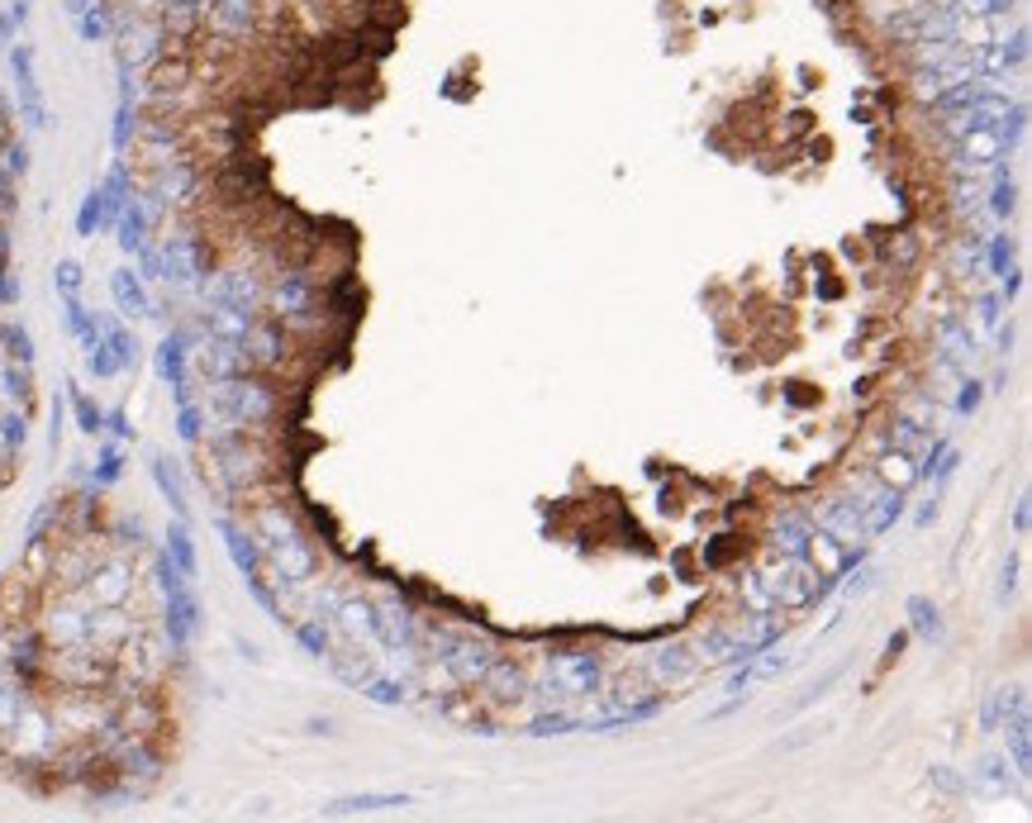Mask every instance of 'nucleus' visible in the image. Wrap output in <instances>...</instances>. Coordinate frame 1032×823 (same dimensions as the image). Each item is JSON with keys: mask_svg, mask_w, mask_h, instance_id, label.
Listing matches in <instances>:
<instances>
[{"mask_svg": "<svg viewBox=\"0 0 1032 823\" xmlns=\"http://www.w3.org/2000/svg\"><path fill=\"white\" fill-rule=\"evenodd\" d=\"M82 595L90 605H124L134 595V567L124 557H110L100 567H90V577L82 581Z\"/></svg>", "mask_w": 1032, "mask_h": 823, "instance_id": "7", "label": "nucleus"}, {"mask_svg": "<svg viewBox=\"0 0 1032 823\" xmlns=\"http://www.w3.org/2000/svg\"><path fill=\"white\" fill-rule=\"evenodd\" d=\"M10 68H15V96H20V110H24V124L29 129H44L48 124V110H44V96H38V76H34V53L29 48H15L10 53Z\"/></svg>", "mask_w": 1032, "mask_h": 823, "instance_id": "14", "label": "nucleus"}, {"mask_svg": "<svg viewBox=\"0 0 1032 823\" xmlns=\"http://www.w3.org/2000/svg\"><path fill=\"white\" fill-rule=\"evenodd\" d=\"M985 257H989V271H995V277H1004V271L1013 267V243H1009V233H995Z\"/></svg>", "mask_w": 1032, "mask_h": 823, "instance_id": "39", "label": "nucleus"}, {"mask_svg": "<svg viewBox=\"0 0 1032 823\" xmlns=\"http://www.w3.org/2000/svg\"><path fill=\"white\" fill-rule=\"evenodd\" d=\"M158 376L172 386L177 404L191 400V334L186 329H172L158 343Z\"/></svg>", "mask_w": 1032, "mask_h": 823, "instance_id": "10", "label": "nucleus"}, {"mask_svg": "<svg viewBox=\"0 0 1032 823\" xmlns=\"http://www.w3.org/2000/svg\"><path fill=\"white\" fill-rule=\"evenodd\" d=\"M933 519H937V500H927V505L919 509V515H913V524H919V529H927V524H933Z\"/></svg>", "mask_w": 1032, "mask_h": 823, "instance_id": "47", "label": "nucleus"}, {"mask_svg": "<svg viewBox=\"0 0 1032 823\" xmlns=\"http://www.w3.org/2000/svg\"><path fill=\"white\" fill-rule=\"evenodd\" d=\"M167 557H172V567L181 571L186 581L201 577V557H195V543H191V529H186V519H177L172 529H167V547H162Z\"/></svg>", "mask_w": 1032, "mask_h": 823, "instance_id": "23", "label": "nucleus"}, {"mask_svg": "<svg viewBox=\"0 0 1032 823\" xmlns=\"http://www.w3.org/2000/svg\"><path fill=\"white\" fill-rule=\"evenodd\" d=\"M110 295H114V305H120V315L129 319H143V315H153V300H148V286H143V277L134 267H120L110 277Z\"/></svg>", "mask_w": 1032, "mask_h": 823, "instance_id": "17", "label": "nucleus"}, {"mask_svg": "<svg viewBox=\"0 0 1032 823\" xmlns=\"http://www.w3.org/2000/svg\"><path fill=\"white\" fill-rule=\"evenodd\" d=\"M700 652L685 647V643H666L647 657V681L652 686H681V681H695L700 676Z\"/></svg>", "mask_w": 1032, "mask_h": 823, "instance_id": "11", "label": "nucleus"}, {"mask_svg": "<svg viewBox=\"0 0 1032 823\" xmlns=\"http://www.w3.org/2000/svg\"><path fill=\"white\" fill-rule=\"evenodd\" d=\"M267 305H271V319L277 324H309L315 319V281H309V271H281L277 281L267 286Z\"/></svg>", "mask_w": 1032, "mask_h": 823, "instance_id": "4", "label": "nucleus"}, {"mask_svg": "<svg viewBox=\"0 0 1032 823\" xmlns=\"http://www.w3.org/2000/svg\"><path fill=\"white\" fill-rule=\"evenodd\" d=\"M100 338H106V348L114 352V362H120V372H129L138 362V338L124 329V324H100Z\"/></svg>", "mask_w": 1032, "mask_h": 823, "instance_id": "28", "label": "nucleus"}, {"mask_svg": "<svg viewBox=\"0 0 1032 823\" xmlns=\"http://www.w3.org/2000/svg\"><path fill=\"white\" fill-rule=\"evenodd\" d=\"M205 414H215L224 428H263L271 414H277V396H271V386L263 382H253V376H224V382H215L210 390V410Z\"/></svg>", "mask_w": 1032, "mask_h": 823, "instance_id": "2", "label": "nucleus"}, {"mask_svg": "<svg viewBox=\"0 0 1032 823\" xmlns=\"http://www.w3.org/2000/svg\"><path fill=\"white\" fill-rule=\"evenodd\" d=\"M362 695L376 700V704H400V700H404V686H400V681H381V676H367V681H362Z\"/></svg>", "mask_w": 1032, "mask_h": 823, "instance_id": "38", "label": "nucleus"}, {"mask_svg": "<svg viewBox=\"0 0 1032 823\" xmlns=\"http://www.w3.org/2000/svg\"><path fill=\"white\" fill-rule=\"evenodd\" d=\"M0 443H5L10 452L24 443V414H5V424H0Z\"/></svg>", "mask_w": 1032, "mask_h": 823, "instance_id": "41", "label": "nucleus"}, {"mask_svg": "<svg viewBox=\"0 0 1032 823\" xmlns=\"http://www.w3.org/2000/svg\"><path fill=\"white\" fill-rule=\"evenodd\" d=\"M0 343H5V358L15 362V367H34V338L24 324H5V329H0Z\"/></svg>", "mask_w": 1032, "mask_h": 823, "instance_id": "30", "label": "nucleus"}, {"mask_svg": "<svg viewBox=\"0 0 1032 823\" xmlns=\"http://www.w3.org/2000/svg\"><path fill=\"white\" fill-rule=\"evenodd\" d=\"M5 158H10V177H24V167H29V153H24V143H5Z\"/></svg>", "mask_w": 1032, "mask_h": 823, "instance_id": "44", "label": "nucleus"}, {"mask_svg": "<svg viewBox=\"0 0 1032 823\" xmlns=\"http://www.w3.org/2000/svg\"><path fill=\"white\" fill-rule=\"evenodd\" d=\"M909 629L927 638V643H947V629H943V614H937V605L927 595H913L909 600Z\"/></svg>", "mask_w": 1032, "mask_h": 823, "instance_id": "25", "label": "nucleus"}, {"mask_svg": "<svg viewBox=\"0 0 1032 823\" xmlns=\"http://www.w3.org/2000/svg\"><path fill=\"white\" fill-rule=\"evenodd\" d=\"M947 148L966 177H985L995 162L1009 158V143L999 138V129H971V134H961V138H947Z\"/></svg>", "mask_w": 1032, "mask_h": 823, "instance_id": "5", "label": "nucleus"}, {"mask_svg": "<svg viewBox=\"0 0 1032 823\" xmlns=\"http://www.w3.org/2000/svg\"><path fill=\"white\" fill-rule=\"evenodd\" d=\"M72 420H76V428H82L86 438H96L100 428H106V410H100L90 396H82V390H72Z\"/></svg>", "mask_w": 1032, "mask_h": 823, "instance_id": "32", "label": "nucleus"}, {"mask_svg": "<svg viewBox=\"0 0 1032 823\" xmlns=\"http://www.w3.org/2000/svg\"><path fill=\"white\" fill-rule=\"evenodd\" d=\"M476 686H486V695H490V700H524V695H529V676H524V666H514L509 657H495V662H490V671L481 676Z\"/></svg>", "mask_w": 1032, "mask_h": 823, "instance_id": "19", "label": "nucleus"}, {"mask_svg": "<svg viewBox=\"0 0 1032 823\" xmlns=\"http://www.w3.org/2000/svg\"><path fill=\"white\" fill-rule=\"evenodd\" d=\"M205 376L210 382H224V376H243L253 362H247V352H243V343H229V338H210L205 334Z\"/></svg>", "mask_w": 1032, "mask_h": 823, "instance_id": "16", "label": "nucleus"}, {"mask_svg": "<svg viewBox=\"0 0 1032 823\" xmlns=\"http://www.w3.org/2000/svg\"><path fill=\"white\" fill-rule=\"evenodd\" d=\"M253 529H257V547H263V561L271 571H277L281 585H309L319 571V557L309 538L300 533V524L291 515H286L281 505H267L253 515Z\"/></svg>", "mask_w": 1032, "mask_h": 823, "instance_id": "1", "label": "nucleus"}, {"mask_svg": "<svg viewBox=\"0 0 1032 823\" xmlns=\"http://www.w3.org/2000/svg\"><path fill=\"white\" fill-rule=\"evenodd\" d=\"M547 676L567 695H591L599 690V657L595 652H547Z\"/></svg>", "mask_w": 1032, "mask_h": 823, "instance_id": "6", "label": "nucleus"}, {"mask_svg": "<svg viewBox=\"0 0 1032 823\" xmlns=\"http://www.w3.org/2000/svg\"><path fill=\"white\" fill-rule=\"evenodd\" d=\"M975 776H980V790H1009V762L1004 757H980L975 762Z\"/></svg>", "mask_w": 1032, "mask_h": 823, "instance_id": "34", "label": "nucleus"}, {"mask_svg": "<svg viewBox=\"0 0 1032 823\" xmlns=\"http://www.w3.org/2000/svg\"><path fill=\"white\" fill-rule=\"evenodd\" d=\"M82 281H86V271H82V263H58V271H53V286H58V295L68 300V295H82Z\"/></svg>", "mask_w": 1032, "mask_h": 823, "instance_id": "37", "label": "nucleus"}, {"mask_svg": "<svg viewBox=\"0 0 1032 823\" xmlns=\"http://www.w3.org/2000/svg\"><path fill=\"white\" fill-rule=\"evenodd\" d=\"M106 229V210H100V186L82 195V205H76V239H96V233Z\"/></svg>", "mask_w": 1032, "mask_h": 823, "instance_id": "29", "label": "nucleus"}, {"mask_svg": "<svg viewBox=\"0 0 1032 823\" xmlns=\"http://www.w3.org/2000/svg\"><path fill=\"white\" fill-rule=\"evenodd\" d=\"M1013 585H1018V557H1009V561H1004V571H999V591H995L999 605H1009Z\"/></svg>", "mask_w": 1032, "mask_h": 823, "instance_id": "42", "label": "nucleus"}, {"mask_svg": "<svg viewBox=\"0 0 1032 823\" xmlns=\"http://www.w3.org/2000/svg\"><path fill=\"white\" fill-rule=\"evenodd\" d=\"M148 472H153V481H158L162 500L172 505V515H177V519H186V491H181V476L172 472V462H167V457L158 452V457H153V467H148Z\"/></svg>", "mask_w": 1032, "mask_h": 823, "instance_id": "27", "label": "nucleus"}, {"mask_svg": "<svg viewBox=\"0 0 1032 823\" xmlns=\"http://www.w3.org/2000/svg\"><path fill=\"white\" fill-rule=\"evenodd\" d=\"M809 533H814V519L800 515V509H780L776 529H770V547L780 557H809Z\"/></svg>", "mask_w": 1032, "mask_h": 823, "instance_id": "15", "label": "nucleus"}, {"mask_svg": "<svg viewBox=\"0 0 1032 823\" xmlns=\"http://www.w3.org/2000/svg\"><path fill=\"white\" fill-rule=\"evenodd\" d=\"M134 257H138V267H143V271H138L143 281H167V257H162V247L143 243L138 253H134Z\"/></svg>", "mask_w": 1032, "mask_h": 823, "instance_id": "36", "label": "nucleus"}, {"mask_svg": "<svg viewBox=\"0 0 1032 823\" xmlns=\"http://www.w3.org/2000/svg\"><path fill=\"white\" fill-rule=\"evenodd\" d=\"M62 324H68V334H72L86 352L100 343V319L82 305V295H68V300H62Z\"/></svg>", "mask_w": 1032, "mask_h": 823, "instance_id": "24", "label": "nucleus"}, {"mask_svg": "<svg viewBox=\"0 0 1032 823\" xmlns=\"http://www.w3.org/2000/svg\"><path fill=\"white\" fill-rule=\"evenodd\" d=\"M0 148H5V120H0Z\"/></svg>", "mask_w": 1032, "mask_h": 823, "instance_id": "48", "label": "nucleus"}, {"mask_svg": "<svg viewBox=\"0 0 1032 823\" xmlns=\"http://www.w3.org/2000/svg\"><path fill=\"white\" fill-rule=\"evenodd\" d=\"M162 257H167V281L172 286H195V291L205 286V253L195 233H172L162 243Z\"/></svg>", "mask_w": 1032, "mask_h": 823, "instance_id": "9", "label": "nucleus"}, {"mask_svg": "<svg viewBox=\"0 0 1032 823\" xmlns=\"http://www.w3.org/2000/svg\"><path fill=\"white\" fill-rule=\"evenodd\" d=\"M114 229H120V233H114V239H120V247H124L129 257H134L143 243H148V229H153V219H148V210H143V201H138V195L124 205V215L114 219Z\"/></svg>", "mask_w": 1032, "mask_h": 823, "instance_id": "21", "label": "nucleus"}, {"mask_svg": "<svg viewBox=\"0 0 1032 823\" xmlns=\"http://www.w3.org/2000/svg\"><path fill=\"white\" fill-rule=\"evenodd\" d=\"M333 619H338V629H343L352 643H367L376 652H386L381 647V624H376V605H367V600H357V595H338Z\"/></svg>", "mask_w": 1032, "mask_h": 823, "instance_id": "13", "label": "nucleus"}, {"mask_svg": "<svg viewBox=\"0 0 1032 823\" xmlns=\"http://www.w3.org/2000/svg\"><path fill=\"white\" fill-rule=\"evenodd\" d=\"M410 795H348V800L324 804L329 819H348V814H390V809H404Z\"/></svg>", "mask_w": 1032, "mask_h": 823, "instance_id": "20", "label": "nucleus"}, {"mask_svg": "<svg viewBox=\"0 0 1032 823\" xmlns=\"http://www.w3.org/2000/svg\"><path fill=\"white\" fill-rule=\"evenodd\" d=\"M1028 524H1032V509H1028V495H1018V505H1013V533L1023 538L1028 533Z\"/></svg>", "mask_w": 1032, "mask_h": 823, "instance_id": "45", "label": "nucleus"}, {"mask_svg": "<svg viewBox=\"0 0 1032 823\" xmlns=\"http://www.w3.org/2000/svg\"><path fill=\"white\" fill-rule=\"evenodd\" d=\"M980 400H985V386H980V382H961V390H957V414H975Z\"/></svg>", "mask_w": 1032, "mask_h": 823, "instance_id": "40", "label": "nucleus"}, {"mask_svg": "<svg viewBox=\"0 0 1032 823\" xmlns=\"http://www.w3.org/2000/svg\"><path fill=\"white\" fill-rule=\"evenodd\" d=\"M985 177H989V215H995V219H1009V215L1018 210V186H1013L1009 167L995 162Z\"/></svg>", "mask_w": 1032, "mask_h": 823, "instance_id": "26", "label": "nucleus"}, {"mask_svg": "<svg viewBox=\"0 0 1032 823\" xmlns=\"http://www.w3.org/2000/svg\"><path fill=\"white\" fill-rule=\"evenodd\" d=\"M495 657H500V652H495L490 638H476V633H442L438 638V662L452 671L457 686H476L481 676L490 671Z\"/></svg>", "mask_w": 1032, "mask_h": 823, "instance_id": "3", "label": "nucleus"}, {"mask_svg": "<svg viewBox=\"0 0 1032 823\" xmlns=\"http://www.w3.org/2000/svg\"><path fill=\"white\" fill-rule=\"evenodd\" d=\"M1004 738H1009V757L1004 762H1013V776H1032V718L1028 710H1013L1009 718H1004Z\"/></svg>", "mask_w": 1032, "mask_h": 823, "instance_id": "18", "label": "nucleus"}, {"mask_svg": "<svg viewBox=\"0 0 1032 823\" xmlns=\"http://www.w3.org/2000/svg\"><path fill=\"white\" fill-rule=\"evenodd\" d=\"M106 428H110V434H114V438H120V443H129V438H134V424H129V414H124V410H114V414H106Z\"/></svg>", "mask_w": 1032, "mask_h": 823, "instance_id": "43", "label": "nucleus"}, {"mask_svg": "<svg viewBox=\"0 0 1032 823\" xmlns=\"http://www.w3.org/2000/svg\"><path fill=\"white\" fill-rule=\"evenodd\" d=\"M177 434L186 448H195V443L205 438V404H195V400H181L177 404Z\"/></svg>", "mask_w": 1032, "mask_h": 823, "instance_id": "31", "label": "nucleus"}, {"mask_svg": "<svg viewBox=\"0 0 1032 823\" xmlns=\"http://www.w3.org/2000/svg\"><path fill=\"white\" fill-rule=\"evenodd\" d=\"M933 780H937V786H943V790H951V795H957V790H961V780H957V776H951V771H947V766H933Z\"/></svg>", "mask_w": 1032, "mask_h": 823, "instance_id": "46", "label": "nucleus"}, {"mask_svg": "<svg viewBox=\"0 0 1032 823\" xmlns=\"http://www.w3.org/2000/svg\"><path fill=\"white\" fill-rule=\"evenodd\" d=\"M295 638H300V647H305L309 657H329V633H324V619L295 624Z\"/></svg>", "mask_w": 1032, "mask_h": 823, "instance_id": "35", "label": "nucleus"}, {"mask_svg": "<svg viewBox=\"0 0 1032 823\" xmlns=\"http://www.w3.org/2000/svg\"><path fill=\"white\" fill-rule=\"evenodd\" d=\"M814 529H823L833 543H842V547H861V543L871 538V529H866V519H861V509H857L852 500H842V495H833V500L818 505Z\"/></svg>", "mask_w": 1032, "mask_h": 823, "instance_id": "8", "label": "nucleus"}, {"mask_svg": "<svg viewBox=\"0 0 1032 823\" xmlns=\"http://www.w3.org/2000/svg\"><path fill=\"white\" fill-rule=\"evenodd\" d=\"M205 291V305H239V310H257V300H263V286H257L253 271H243V267H229V271H219L215 281H205L201 286Z\"/></svg>", "mask_w": 1032, "mask_h": 823, "instance_id": "12", "label": "nucleus"}, {"mask_svg": "<svg viewBox=\"0 0 1032 823\" xmlns=\"http://www.w3.org/2000/svg\"><path fill=\"white\" fill-rule=\"evenodd\" d=\"M875 481H885L890 491H913V481H919V467H913V457L909 452H899V448H885L881 452V462H875Z\"/></svg>", "mask_w": 1032, "mask_h": 823, "instance_id": "22", "label": "nucleus"}, {"mask_svg": "<svg viewBox=\"0 0 1032 823\" xmlns=\"http://www.w3.org/2000/svg\"><path fill=\"white\" fill-rule=\"evenodd\" d=\"M120 476H124V448H120V443H110V448H100L90 481H96V491H100V486H114Z\"/></svg>", "mask_w": 1032, "mask_h": 823, "instance_id": "33", "label": "nucleus"}]
</instances>
